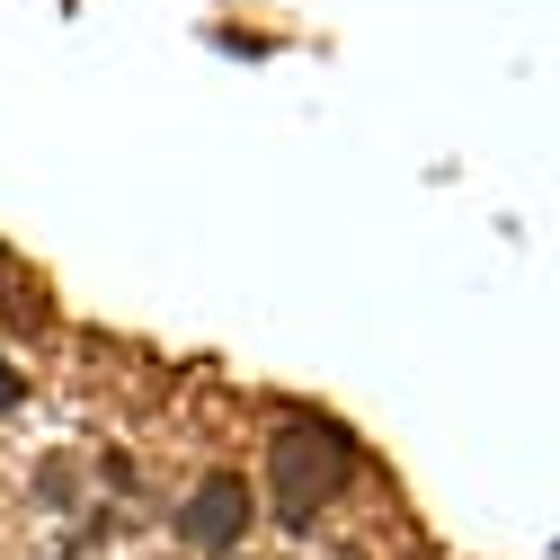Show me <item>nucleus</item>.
<instances>
[{
  "label": "nucleus",
  "mask_w": 560,
  "mask_h": 560,
  "mask_svg": "<svg viewBox=\"0 0 560 560\" xmlns=\"http://www.w3.org/2000/svg\"><path fill=\"white\" fill-rule=\"evenodd\" d=\"M357 463H365V445L347 436L329 409H294L285 428H276V445H267V480H276L267 499H276V516L303 534V525L338 499V489L357 480Z\"/></svg>",
  "instance_id": "nucleus-1"
},
{
  "label": "nucleus",
  "mask_w": 560,
  "mask_h": 560,
  "mask_svg": "<svg viewBox=\"0 0 560 560\" xmlns=\"http://www.w3.org/2000/svg\"><path fill=\"white\" fill-rule=\"evenodd\" d=\"M170 534H178L187 551H205V560L241 551V534H249V480H241V471H205L187 499H178Z\"/></svg>",
  "instance_id": "nucleus-2"
},
{
  "label": "nucleus",
  "mask_w": 560,
  "mask_h": 560,
  "mask_svg": "<svg viewBox=\"0 0 560 560\" xmlns=\"http://www.w3.org/2000/svg\"><path fill=\"white\" fill-rule=\"evenodd\" d=\"M19 400H27V383H19V365H10V357H0V409H19Z\"/></svg>",
  "instance_id": "nucleus-3"
},
{
  "label": "nucleus",
  "mask_w": 560,
  "mask_h": 560,
  "mask_svg": "<svg viewBox=\"0 0 560 560\" xmlns=\"http://www.w3.org/2000/svg\"><path fill=\"white\" fill-rule=\"evenodd\" d=\"M54 560H81V551H54Z\"/></svg>",
  "instance_id": "nucleus-4"
}]
</instances>
